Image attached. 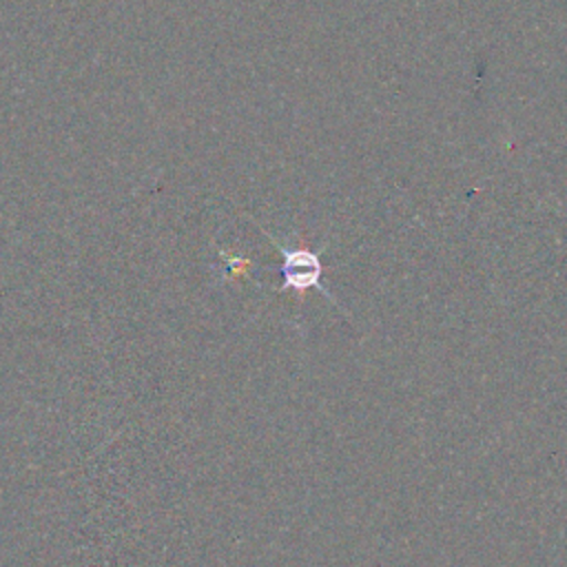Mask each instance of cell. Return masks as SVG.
<instances>
[{"mask_svg":"<svg viewBox=\"0 0 567 567\" xmlns=\"http://www.w3.org/2000/svg\"><path fill=\"white\" fill-rule=\"evenodd\" d=\"M284 255L281 264V275H284V286L281 290H295V292H306L310 288H317L323 297L330 299V292L321 286V261L315 252L306 248H279Z\"/></svg>","mask_w":567,"mask_h":567,"instance_id":"6da1fadb","label":"cell"}]
</instances>
